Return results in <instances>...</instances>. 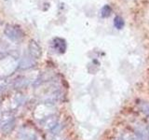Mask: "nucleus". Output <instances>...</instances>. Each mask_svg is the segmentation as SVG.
<instances>
[{
    "instance_id": "f03ea898",
    "label": "nucleus",
    "mask_w": 149,
    "mask_h": 140,
    "mask_svg": "<svg viewBox=\"0 0 149 140\" xmlns=\"http://www.w3.org/2000/svg\"><path fill=\"white\" fill-rule=\"evenodd\" d=\"M4 33L11 40H19L23 36V32L17 25H7Z\"/></svg>"
},
{
    "instance_id": "6e6552de",
    "label": "nucleus",
    "mask_w": 149,
    "mask_h": 140,
    "mask_svg": "<svg viewBox=\"0 0 149 140\" xmlns=\"http://www.w3.org/2000/svg\"><path fill=\"white\" fill-rule=\"evenodd\" d=\"M112 12V8L109 5H105V6L102 7V8L101 9V16L102 18H107L111 15Z\"/></svg>"
},
{
    "instance_id": "7ed1b4c3",
    "label": "nucleus",
    "mask_w": 149,
    "mask_h": 140,
    "mask_svg": "<svg viewBox=\"0 0 149 140\" xmlns=\"http://www.w3.org/2000/svg\"><path fill=\"white\" fill-rule=\"evenodd\" d=\"M18 140H40L36 132L29 128H22L18 134Z\"/></svg>"
},
{
    "instance_id": "1a4fd4ad",
    "label": "nucleus",
    "mask_w": 149,
    "mask_h": 140,
    "mask_svg": "<svg viewBox=\"0 0 149 140\" xmlns=\"http://www.w3.org/2000/svg\"><path fill=\"white\" fill-rule=\"evenodd\" d=\"M124 24H125L124 20L120 16H116L114 19V25L116 29H122L124 27Z\"/></svg>"
},
{
    "instance_id": "9d476101",
    "label": "nucleus",
    "mask_w": 149,
    "mask_h": 140,
    "mask_svg": "<svg viewBox=\"0 0 149 140\" xmlns=\"http://www.w3.org/2000/svg\"><path fill=\"white\" fill-rule=\"evenodd\" d=\"M5 86H6V81H5L4 79H0V91H1L3 88H5Z\"/></svg>"
},
{
    "instance_id": "0eeeda50",
    "label": "nucleus",
    "mask_w": 149,
    "mask_h": 140,
    "mask_svg": "<svg viewBox=\"0 0 149 140\" xmlns=\"http://www.w3.org/2000/svg\"><path fill=\"white\" fill-rule=\"evenodd\" d=\"M116 140H141V139H140L139 135L137 134L127 132L121 134V136L118 137Z\"/></svg>"
},
{
    "instance_id": "f257e3e1",
    "label": "nucleus",
    "mask_w": 149,
    "mask_h": 140,
    "mask_svg": "<svg viewBox=\"0 0 149 140\" xmlns=\"http://www.w3.org/2000/svg\"><path fill=\"white\" fill-rule=\"evenodd\" d=\"M15 120L10 112H2L0 113V129L3 133H9L13 129Z\"/></svg>"
},
{
    "instance_id": "20e7f679",
    "label": "nucleus",
    "mask_w": 149,
    "mask_h": 140,
    "mask_svg": "<svg viewBox=\"0 0 149 140\" xmlns=\"http://www.w3.org/2000/svg\"><path fill=\"white\" fill-rule=\"evenodd\" d=\"M58 123V118L57 116L54 114H49V116L42 118L41 125L47 130H51L56 127Z\"/></svg>"
},
{
    "instance_id": "39448f33",
    "label": "nucleus",
    "mask_w": 149,
    "mask_h": 140,
    "mask_svg": "<svg viewBox=\"0 0 149 140\" xmlns=\"http://www.w3.org/2000/svg\"><path fill=\"white\" fill-rule=\"evenodd\" d=\"M29 52H30V56L34 60L38 59L41 56V49L36 42L31 41V43L29 45Z\"/></svg>"
},
{
    "instance_id": "9b49d317",
    "label": "nucleus",
    "mask_w": 149,
    "mask_h": 140,
    "mask_svg": "<svg viewBox=\"0 0 149 140\" xmlns=\"http://www.w3.org/2000/svg\"><path fill=\"white\" fill-rule=\"evenodd\" d=\"M52 140H63L62 138H60V137H55V138H53Z\"/></svg>"
},
{
    "instance_id": "423d86ee",
    "label": "nucleus",
    "mask_w": 149,
    "mask_h": 140,
    "mask_svg": "<svg viewBox=\"0 0 149 140\" xmlns=\"http://www.w3.org/2000/svg\"><path fill=\"white\" fill-rule=\"evenodd\" d=\"M52 48L55 51L60 53H63L66 49V44H65V40L62 38H54L52 41Z\"/></svg>"
}]
</instances>
